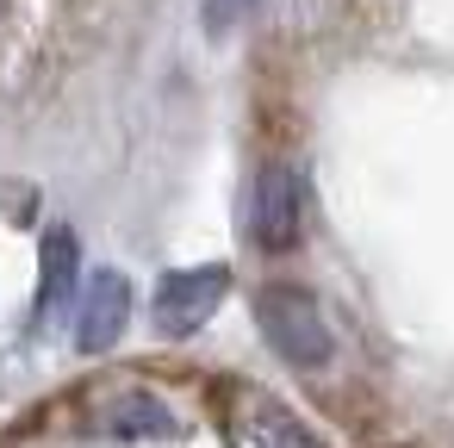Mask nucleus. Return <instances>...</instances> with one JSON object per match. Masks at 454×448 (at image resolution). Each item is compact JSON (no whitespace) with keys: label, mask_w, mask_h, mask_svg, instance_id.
Masks as SVG:
<instances>
[{"label":"nucleus","mask_w":454,"mask_h":448,"mask_svg":"<svg viewBox=\"0 0 454 448\" xmlns=\"http://www.w3.org/2000/svg\"><path fill=\"white\" fill-rule=\"evenodd\" d=\"M237 7H243V0H212V7H206V20H212V32H218V26H224V20H231Z\"/></svg>","instance_id":"6e6552de"},{"label":"nucleus","mask_w":454,"mask_h":448,"mask_svg":"<svg viewBox=\"0 0 454 448\" xmlns=\"http://www.w3.org/2000/svg\"><path fill=\"white\" fill-rule=\"evenodd\" d=\"M255 324H262L268 349H274L286 367L317 373V367H330V355H336V336H330L324 305H317L305 287H293V280H274V287L255 293Z\"/></svg>","instance_id":"f257e3e1"},{"label":"nucleus","mask_w":454,"mask_h":448,"mask_svg":"<svg viewBox=\"0 0 454 448\" xmlns=\"http://www.w3.org/2000/svg\"><path fill=\"white\" fill-rule=\"evenodd\" d=\"M100 429L106 436H175V411L156 392H125V398H113Z\"/></svg>","instance_id":"0eeeda50"},{"label":"nucleus","mask_w":454,"mask_h":448,"mask_svg":"<svg viewBox=\"0 0 454 448\" xmlns=\"http://www.w3.org/2000/svg\"><path fill=\"white\" fill-rule=\"evenodd\" d=\"M224 293H231V268H218V262L175 268V274H162V287L150 299V318H156L162 336H193L200 324H212V311L224 305Z\"/></svg>","instance_id":"7ed1b4c3"},{"label":"nucleus","mask_w":454,"mask_h":448,"mask_svg":"<svg viewBox=\"0 0 454 448\" xmlns=\"http://www.w3.org/2000/svg\"><path fill=\"white\" fill-rule=\"evenodd\" d=\"M218 423H224V442H231V448H311L305 429H299L268 392H243V386L224 392Z\"/></svg>","instance_id":"20e7f679"},{"label":"nucleus","mask_w":454,"mask_h":448,"mask_svg":"<svg viewBox=\"0 0 454 448\" xmlns=\"http://www.w3.org/2000/svg\"><path fill=\"white\" fill-rule=\"evenodd\" d=\"M75 274H82V249L75 231H44V268H38V324H57L63 311H75Z\"/></svg>","instance_id":"423d86ee"},{"label":"nucleus","mask_w":454,"mask_h":448,"mask_svg":"<svg viewBox=\"0 0 454 448\" xmlns=\"http://www.w3.org/2000/svg\"><path fill=\"white\" fill-rule=\"evenodd\" d=\"M249 237L268 255H286L305 237V175L286 162H268L249 187Z\"/></svg>","instance_id":"f03ea898"},{"label":"nucleus","mask_w":454,"mask_h":448,"mask_svg":"<svg viewBox=\"0 0 454 448\" xmlns=\"http://www.w3.org/2000/svg\"><path fill=\"white\" fill-rule=\"evenodd\" d=\"M131 324V280L119 268H100L75 305V349L82 355H106Z\"/></svg>","instance_id":"39448f33"}]
</instances>
